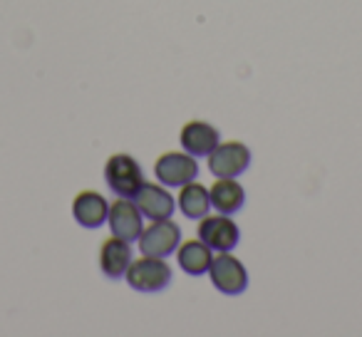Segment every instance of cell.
Instances as JSON below:
<instances>
[{
  "instance_id": "obj_5",
  "label": "cell",
  "mask_w": 362,
  "mask_h": 337,
  "mask_svg": "<svg viewBox=\"0 0 362 337\" xmlns=\"http://www.w3.org/2000/svg\"><path fill=\"white\" fill-rule=\"evenodd\" d=\"M139 248L144 256H154V258H166L179 248L181 243V228L176 226L171 218H159L151 226L141 228L139 233Z\"/></svg>"
},
{
  "instance_id": "obj_4",
  "label": "cell",
  "mask_w": 362,
  "mask_h": 337,
  "mask_svg": "<svg viewBox=\"0 0 362 337\" xmlns=\"http://www.w3.org/2000/svg\"><path fill=\"white\" fill-rule=\"evenodd\" d=\"M197 233L211 251H233L238 246V238H241L236 221L228 213H206V216H202Z\"/></svg>"
},
{
  "instance_id": "obj_8",
  "label": "cell",
  "mask_w": 362,
  "mask_h": 337,
  "mask_svg": "<svg viewBox=\"0 0 362 337\" xmlns=\"http://www.w3.org/2000/svg\"><path fill=\"white\" fill-rule=\"evenodd\" d=\"M107 221H110L112 236L124 238V241H136L141 233V211L136 208L134 201H129L127 196H117V201L110 203V213H107Z\"/></svg>"
},
{
  "instance_id": "obj_3",
  "label": "cell",
  "mask_w": 362,
  "mask_h": 337,
  "mask_svg": "<svg viewBox=\"0 0 362 337\" xmlns=\"http://www.w3.org/2000/svg\"><path fill=\"white\" fill-rule=\"evenodd\" d=\"M209 276L218 292L223 295H238L248 288V271L231 251H218V256L211 258Z\"/></svg>"
},
{
  "instance_id": "obj_15",
  "label": "cell",
  "mask_w": 362,
  "mask_h": 337,
  "mask_svg": "<svg viewBox=\"0 0 362 337\" xmlns=\"http://www.w3.org/2000/svg\"><path fill=\"white\" fill-rule=\"evenodd\" d=\"M179 208L187 218H202L211 208V199H209V189L204 184H199L197 179L189 184H184L179 191Z\"/></svg>"
},
{
  "instance_id": "obj_7",
  "label": "cell",
  "mask_w": 362,
  "mask_h": 337,
  "mask_svg": "<svg viewBox=\"0 0 362 337\" xmlns=\"http://www.w3.org/2000/svg\"><path fill=\"white\" fill-rule=\"evenodd\" d=\"M154 174L164 187H184L194 182L199 174L197 156H192L189 151H166L156 159Z\"/></svg>"
},
{
  "instance_id": "obj_11",
  "label": "cell",
  "mask_w": 362,
  "mask_h": 337,
  "mask_svg": "<svg viewBox=\"0 0 362 337\" xmlns=\"http://www.w3.org/2000/svg\"><path fill=\"white\" fill-rule=\"evenodd\" d=\"M129 263H132L129 241H124V238H117V236L102 241V246H100V271L105 273L107 278H112V280L122 278L127 273V268H129Z\"/></svg>"
},
{
  "instance_id": "obj_13",
  "label": "cell",
  "mask_w": 362,
  "mask_h": 337,
  "mask_svg": "<svg viewBox=\"0 0 362 337\" xmlns=\"http://www.w3.org/2000/svg\"><path fill=\"white\" fill-rule=\"evenodd\" d=\"M209 199H211V208H216L218 213L233 216L246 203V191L233 177H218L209 189Z\"/></svg>"
},
{
  "instance_id": "obj_1",
  "label": "cell",
  "mask_w": 362,
  "mask_h": 337,
  "mask_svg": "<svg viewBox=\"0 0 362 337\" xmlns=\"http://www.w3.org/2000/svg\"><path fill=\"white\" fill-rule=\"evenodd\" d=\"M105 182L117 196L134 199V194L144 184V174L132 154H112L105 164Z\"/></svg>"
},
{
  "instance_id": "obj_2",
  "label": "cell",
  "mask_w": 362,
  "mask_h": 337,
  "mask_svg": "<svg viewBox=\"0 0 362 337\" xmlns=\"http://www.w3.org/2000/svg\"><path fill=\"white\" fill-rule=\"evenodd\" d=\"M127 283L139 292H159L171 283V266L164 258L144 256L136 258L127 268Z\"/></svg>"
},
{
  "instance_id": "obj_12",
  "label": "cell",
  "mask_w": 362,
  "mask_h": 337,
  "mask_svg": "<svg viewBox=\"0 0 362 337\" xmlns=\"http://www.w3.org/2000/svg\"><path fill=\"white\" fill-rule=\"evenodd\" d=\"M107 213H110V203L97 191H80L72 201V216L85 228H100L107 221Z\"/></svg>"
},
{
  "instance_id": "obj_14",
  "label": "cell",
  "mask_w": 362,
  "mask_h": 337,
  "mask_svg": "<svg viewBox=\"0 0 362 337\" xmlns=\"http://www.w3.org/2000/svg\"><path fill=\"white\" fill-rule=\"evenodd\" d=\"M211 248L202 241V238H189L187 243H179L176 248V261H179L181 271L189 276H204L209 273L211 266Z\"/></svg>"
},
{
  "instance_id": "obj_9",
  "label": "cell",
  "mask_w": 362,
  "mask_h": 337,
  "mask_svg": "<svg viewBox=\"0 0 362 337\" xmlns=\"http://www.w3.org/2000/svg\"><path fill=\"white\" fill-rule=\"evenodd\" d=\"M134 203L141 211V216L151 218V221L171 218V213H174V196L169 194V189H164V184L144 182L139 191L134 194Z\"/></svg>"
},
{
  "instance_id": "obj_6",
  "label": "cell",
  "mask_w": 362,
  "mask_h": 337,
  "mask_svg": "<svg viewBox=\"0 0 362 337\" xmlns=\"http://www.w3.org/2000/svg\"><path fill=\"white\" fill-rule=\"evenodd\" d=\"M251 166V149L243 141H218L209 154V172L214 177H233L243 174Z\"/></svg>"
},
{
  "instance_id": "obj_10",
  "label": "cell",
  "mask_w": 362,
  "mask_h": 337,
  "mask_svg": "<svg viewBox=\"0 0 362 337\" xmlns=\"http://www.w3.org/2000/svg\"><path fill=\"white\" fill-rule=\"evenodd\" d=\"M179 141L184 146V151H189L192 156H209L214 151V146L221 141L218 129L214 124L204 119H192L181 126Z\"/></svg>"
}]
</instances>
